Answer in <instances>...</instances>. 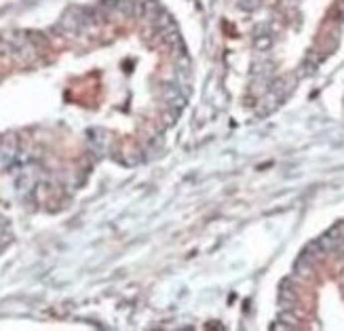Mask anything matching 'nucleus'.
Returning <instances> with one entry per match:
<instances>
[{"instance_id":"obj_5","label":"nucleus","mask_w":344,"mask_h":331,"mask_svg":"<svg viewBox=\"0 0 344 331\" xmlns=\"http://www.w3.org/2000/svg\"><path fill=\"white\" fill-rule=\"evenodd\" d=\"M255 49L258 51H266V49H270V44H272V38L268 36V34H264V36H258L255 38Z\"/></svg>"},{"instance_id":"obj_4","label":"nucleus","mask_w":344,"mask_h":331,"mask_svg":"<svg viewBox=\"0 0 344 331\" xmlns=\"http://www.w3.org/2000/svg\"><path fill=\"white\" fill-rule=\"evenodd\" d=\"M279 321H281V323H285L289 329H296V327H298V323H300V317H298V315H294V312L285 310V312H281V315H279Z\"/></svg>"},{"instance_id":"obj_2","label":"nucleus","mask_w":344,"mask_h":331,"mask_svg":"<svg viewBox=\"0 0 344 331\" xmlns=\"http://www.w3.org/2000/svg\"><path fill=\"white\" fill-rule=\"evenodd\" d=\"M161 11H163V6L158 4L156 0H144V17H146V19L152 21Z\"/></svg>"},{"instance_id":"obj_3","label":"nucleus","mask_w":344,"mask_h":331,"mask_svg":"<svg viewBox=\"0 0 344 331\" xmlns=\"http://www.w3.org/2000/svg\"><path fill=\"white\" fill-rule=\"evenodd\" d=\"M182 93H180V87L178 85H165L163 87V100L167 102V104H171L173 100H178Z\"/></svg>"},{"instance_id":"obj_1","label":"nucleus","mask_w":344,"mask_h":331,"mask_svg":"<svg viewBox=\"0 0 344 331\" xmlns=\"http://www.w3.org/2000/svg\"><path fill=\"white\" fill-rule=\"evenodd\" d=\"M279 300H281V304H283V308H292L298 302V293L294 289H287L283 285V289H281V293H279Z\"/></svg>"}]
</instances>
